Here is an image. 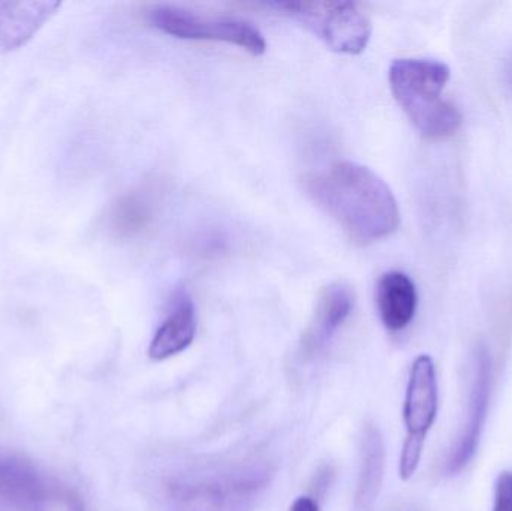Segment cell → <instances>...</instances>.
Here are the masks:
<instances>
[{"mask_svg": "<svg viewBox=\"0 0 512 511\" xmlns=\"http://www.w3.org/2000/svg\"><path fill=\"white\" fill-rule=\"evenodd\" d=\"M306 189L358 245L390 237L400 227L399 204L390 186L357 162H337L310 174Z\"/></svg>", "mask_w": 512, "mask_h": 511, "instance_id": "cell-1", "label": "cell"}, {"mask_svg": "<svg viewBox=\"0 0 512 511\" xmlns=\"http://www.w3.org/2000/svg\"><path fill=\"white\" fill-rule=\"evenodd\" d=\"M270 462L259 456L189 465L161 486L162 511H254L270 483Z\"/></svg>", "mask_w": 512, "mask_h": 511, "instance_id": "cell-2", "label": "cell"}, {"mask_svg": "<svg viewBox=\"0 0 512 511\" xmlns=\"http://www.w3.org/2000/svg\"><path fill=\"white\" fill-rule=\"evenodd\" d=\"M451 69L435 59H396L390 66L391 92L418 132L429 140L456 134L462 114L442 96Z\"/></svg>", "mask_w": 512, "mask_h": 511, "instance_id": "cell-3", "label": "cell"}, {"mask_svg": "<svg viewBox=\"0 0 512 511\" xmlns=\"http://www.w3.org/2000/svg\"><path fill=\"white\" fill-rule=\"evenodd\" d=\"M274 6L300 21L337 53H363L372 36L370 18L355 2H282Z\"/></svg>", "mask_w": 512, "mask_h": 511, "instance_id": "cell-4", "label": "cell"}, {"mask_svg": "<svg viewBox=\"0 0 512 511\" xmlns=\"http://www.w3.org/2000/svg\"><path fill=\"white\" fill-rule=\"evenodd\" d=\"M438 405L435 362L427 354H421L412 363L403 404L406 440L400 456L399 474L405 482L418 470L427 435L438 416Z\"/></svg>", "mask_w": 512, "mask_h": 511, "instance_id": "cell-5", "label": "cell"}, {"mask_svg": "<svg viewBox=\"0 0 512 511\" xmlns=\"http://www.w3.org/2000/svg\"><path fill=\"white\" fill-rule=\"evenodd\" d=\"M149 20L167 35L197 41L227 42L237 45L252 56L267 51V42L251 21L236 17H212L174 5H159L150 9Z\"/></svg>", "mask_w": 512, "mask_h": 511, "instance_id": "cell-6", "label": "cell"}, {"mask_svg": "<svg viewBox=\"0 0 512 511\" xmlns=\"http://www.w3.org/2000/svg\"><path fill=\"white\" fill-rule=\"evenodd\" d=\"M490 393H492V359H490L487 348L480 347L475 354L468 419H466L459 441L448 459V473H460L474 459L484 425H486Z\"/></svg>", "mask_w": 512, "mask_h": 511, "instance_id": "cell-7", "label": "cell"}, {"mask_svg": "<svg viewBox=\"0 0 512 511\" xmlns=\"http://www.w3.org/2000/svg\"><path fill=\"white\" fill-rule=\"evenodd\" d=\"M354 303V291L342 282L330 284L321 291L312 320L301 339L300 350L304 357H315L327 348L351 317Z\"/></svg>", "mask_w": 512, "mask_h": 511, "instance_id": "cell-8", "label": "cell"}, {"mask_svg": "<svg viewBox=\"0 0 512 511\" xmlns=\"http://www.w3.org/2000/svg\"><path fill=\"white\" fill-rule=\"evenodd\" d=\"M57 0L0 2V54L26 45L59 11Z\"/></svg>", "mask_w": 512, "mask_h": 511, "instance_id": "cell-9", "label": "cell"}, {"mask_svg": "<svg viewBox=\"0 0 512 511\" xmlns=\"http://www.w3.org/2000/svg\"><path fill=\"white\" fill-rule=\"evenodd\" d=\"M197 335V312L194 300L186 291L174 297L173 305L164 323L153 336L149 357L156 362L170 359L185 351Z\"/></svg>", "mask_w": 512, "mask_h": 511, "instance_id": "cell-10", "label": "cell"}, {"mask_svg": "<svg viewBox=\"0 0 512 511\" xmlns=\"http://www.w3.org/2000/svg\"><path fill=\"white\" fill-rule=\"evenodd\" d=\"M376 303L385 329L402 332L417 314V287L406 273L391 270L379 278Z\"/></svg>", "mask_w": 512, "mask_h": 511, "instance_id": "cell-11", "label": "cell"}, {"mask_svg": "<svg viewBox=\"0 0 512 511\" xmlns=\"http://www.w3.org/2000/svg\"><path fill=\"white\" fill-rule=\"evenodd\" d=\"M385 447L381 432L367 425L361 437L360 471L352 511H372L384 480Z\"/></svg>", "mask_w": 512, "mask_h": 511, "instance_id": "cell-12", "label": "cell"}, {"mask_svg": "<svg viewBox=\"0 0 512 511\" xmlns=\"http://www.w3.org/2000/svg\"><path fill=\"white\" fill-rule=\"evenodd\" d=\"M150 209L147 203L134 195L122 197L108 213V230L116 237H131L149 224Z\"/></svg>", "mask_w": 512, "mask_h": 511, "instance_id": "cell-13", "label": "cell"}, {"mask_svg": "<svg viewBox=\"0 0 512 511\" xmlns=\"http://www.w3.org/2000/svg\"><path fill=\"white\" fill-rule=\"evenodd\" d=\"M32 511H86L83 501L72 489L53 483Z\"/></svg>", "mask_w": 512, "mask_h": 511, "instance_id": "cell-14", "label": "cell"}, {"mask_svg": "<svg viewBox=\"0 0 512 511\" xmlns=\"http://www.w3.org/2000/svg\"><path fill=\"white\" fill-rule=\"evenodd\" d=\"M493 511H512V473L499 474L495 485V506Z\"/></svg>", "mask_w": 512, "mask_h": 511, "instance_id": "cell-15", "label": "cell"}, {"mask_svg": "<svg viewBox=\"0 0 512 511\" xmlns=\"http://www.w3.org/2000/svg\"><path fill=\"white\" fill-rule=\"evenodd\" d=\"M289 511H319V506L313 498L300 497L291 504Z\"/></svg>", "mask_w": 512, "mask_h": 511, "instance_id": "cell-16", "label": "cell"}, {"mask_svg": "<svg viewBox=\"0 0 512 511\" xmlns=\"http://www.w3.org/2000/svg\"><path fill=\"white\" fill-rule=\"evenodd\" d=\"M3 453H0V465H2ZM0 511H6L5 507H3L2 497H0Z\"/></svg>", "mask_w": 512, "mask_h": 511, "instance_id": "cell-17", "label": "cell"}, {"mask_svg": "<svg viewBox=\"0 0 512 511\" xmlns=\"http://www.w3.org/2000/svg\"><path fill=\"white\" fill-rule=\"evenodd\" d=\"M508 77H510V83L512 84V62L510 68H508Z\"/></svg>", "mask_w": 512, "mask_h": 511, "instance_id": "cell-18", "label": "cell"}]
</instances>
